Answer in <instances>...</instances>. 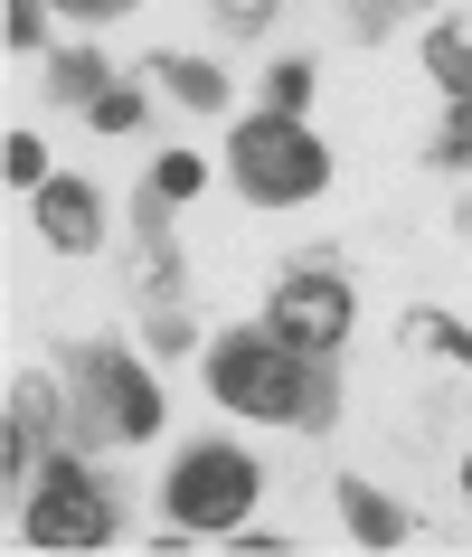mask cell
<instances>
[{"instance_id": "8fae6325", "label": "cell", "mask_w": 472, "mask_h": 557, "mask_svg": "<svg viewBox=\"0 0 472 557\" xmlns=\"http://www.w3.org/2000/svg\"><path fill=\"white\" fill-rule=\"evenodd\" d=\"M104 86H114L104 48H66V58H48V95H58V104H76V114H86V104H95Z\"/></svg>"}, {"instance_id": "7c38bea8", "label": "cell", "mask_w": 472, "mask_h": 557, "mask_svg": "<svg viewBox=\"0 0 472 557\" xmlns=\"http://www.w3.org/2000/svg\"><path fill=\"white\" fill-rule=\"evenodd\" d=\"M397 341H407V350L454 359V369H472V331L454 322V312H407V322H397Z\"/></svg>"}, {"instance_id": "5b68a950", "label": "cell", "mask_w": 472, "mask_h": 557, "mask_svg": "<svg viewBox=\"0 0 472 557\" xmlns=\"http://www.w3.org/2000/svg\"><path fill=\"white\" fill-rule=\"evenodd\" d=\"M256 492H265V472L246 463L236 444H189L171 463V482H161V510H171L179 529H246Z\"/></svg>"}, {"instance_id": "52a82bcc", "label": "cell", "mask_w": 472, "mask_h": 557, "mask_svg": "<svg viewBox=\"0 0 472 557\" xmlns=\"http://www.w3.org/2000/svg\"><path fill=\"white\" fill-rule=\"evenodd\" d=\"M29 218H38V236H48L58 256H95V246H104V199H95V180H38Z\"/></svg>"}, {"instance_id": "7a4b0ae2", "label": "cell", "mask_w": 472, "mask_h": 557, "mask_svg": "<svg viewBox=\"0 0 472 557\" xmlns=\"http://www.w3.org/2000/svg\"><path fill=\"white\" fill-rule=\"evenodd\" d=\"M227 171H236V189L256 208H302V199H322L331 189V151H322V133L302 114H246L227 133Z\"/></svg>"}, {"instance_id": "6da1fadb", "label": "cell", "mask_w": 472, "mask_h": 557, "mask_svg": "<svg viewBox=\"0 0 472 557\" xmlns=\"http://www.w3.org/2000/svg\"><path fill=\"white\" fill-rule=\"evenodd\" d=\"M208 397L227 416H256V425H302V435H331L340 425V397H331V359L274 341V331H227L208 350Z\"/></svg>"}, {"instance_id": "3957f363", "label": "cell", "mask_w": 472, "mask_h": 557, "mask_svg": "<svg viewBox=\"0 0 472 557\" xmlns=\"http://www.w3.org/2000/svg\"><path fill=\"white\" fill-rule=\"evenodd\" d=\"M76 435L86 444H151L161 435V387L114 341H86L76 350Z\"/></svg>"}, {"instance_id": "5bb4252c", "label": "cell", "mask_w": 472, "mask_h": 557, "mask_svg": "<svg viewBox=\"0 0 472 557\" xmlns=\"http://www.w3.org/2000/svg\"><path fill=\"white\" fill-rule=\"evenodd\" d=\"M48 20H58V0H0V38L29 58V48H48Z\"/></svg>"}, {"instance_id": "4fadbf2b", "label": "cell", "mask_w": 472, "mask_h": 557, "mask_svg": "<svg viewBox=\"0 0 472 557\" xmlns=\"http://www.w3.org/2000/svg\"><path fill=\"white\" fill-rule=\"evenodd\" d=\"M425 76L444 86V104H472V38L463 29H435V38H425Z\"/></svg>"}, {"instance_id": "603a6c76", "label": "cell", "mask_w": 472, "mask_h": 557, "mask_svg": "<svg viewBox=\"0 0 472 557\" xmlns=\"http://www.w3.org/2000/svg\"><path fill=\"white\" fill-rule=\"evenodd\" d=\"M387 10H425V0H369V10H359V38H378V20Z\"/></svg>"}, {"instance_id": "44dd1931", "label": "cell", "mask_w": 472, "mask_h": 557, "mask_svg": "<svg viewBox=\"0 0 472 557\" xmlns=\"http://www.w3.org/2000/svg\"><path fill=\"white\" fill-rule=\"evenodd\" d=\"M274 10H284V0H218V29H236V38H246V29H265Z\"/></svg>"}, {"instance_id": "ac0fdd59", "label": "cell", "mask_w": 472, "mask_h": 557, "mask_svg": "<svg viewBox=\"0 0 472 557\" xmlns=\"http://www.w3.org/2000/svg\"><path fill=\"white\" fill-rule=\"evenodd\" d=\"M86 123H95V133H142V86H104L86 104Z\"/></svg>"}, {"instance_id": "9a60e30c", "label": "cell", "mask_w": 472, "mask_h": 557, "mask_svg": "<svg viewBox=\"0 0 472 557\" xmlns=\"http://www.w3.org/2000/svg\"><path fill=\"white\" fill-rule=\"evenodd\" d=\"M199 180H208V161L199 151H161V161H151V199H199Z\"/></svg>"}, {"instance_id": "ba28073f", "label": "cell", "mask_w": 472, "mask_h": 557, "mask_svg": "<svg viewBox=\"0 0 472 557\" xmlns=\"http://www.w3.org/2000/svg\"><path fill=\"white\" fill-rule=\"evenodd\" d=\"M48 425H58V387L20 379V387H10V425H0V472H10V482L48 463Z\"/></svg>"}, {"instance_id": "cb8c5ba5", "label": "cell", "mask_w": 472, "mask_h": 557, "mask_svg": "<svg viewBox=\"0 0 472 557\" xmlns=\"http://www.w3.org/2000/svg\"><path fill=\"white\" fill-rule=\"evenodd\" d=\"M463 492H472V463H463Z\"/></svg>"}, {"instance_id": "d4e9b609", "label": "cell", "mask_w": 472, "mask_h": 557, "mask_svg": "<svg viewBox=\"0 0 472 557\" xmlns=\"http://www.w3.org/2000/svg\"><path fill=\"white\" fill-rule=\"evenodd\" d=\"M463 236H472V208H463Z\"/></svg>"}, {"instance_id": "7402d4cb", "label": "cell", "mask_w": 472, "mask_h": 557, "mask_svg": "<svg viewBox=\"0 0 472 557\" xmlns=\"http://www.w3.org/2000/svg\"><path fill=\"white\" fill-rule=\"evenodd\" d=\"M66 20H86V29H104V20H123V10H133V0H58Z\"/></svg>"}, {"instance_id": "9c48e42d", "label": "cell", "mask_w": 472, "mask_h": 557, "mask_svg": "<svg viewBox=\"0 0 472 557\" xmlns=\"http://www.w3.org/2000/svg\"><path fill=\"white\" fill-rule=\"evenodd\" d=\"M340 520H350L359 548H407L415 539V510H397V500H387L378 482H359V472H340Z\"/></svg>"}, {"instance_id": "277c9868", "label": "cell", "mask_w": 472, "mask_h": 557, "mask_svg": "<svg viewBox=\"0 0 472 557\" xmlns=\"http://www.w3.org/2000/svg\"><path fill=\"white\" fill-rule=\"evenodd\" d=\"M20 539H29V548H114L123 510H114V492H104L76 454H48L29 510H20Z\"/></svg>"}, {"instance_id": "ffe728a7", "label": "cell", "mask_w": 472, "mask_h": 557, "mask_svg": "<svg viewBox=\"0 0 472 557\" xmlns=\"http://www.w3.org/2000/svg\"><path fill=\"white\" fill-rule=\"evenodd\" d=\"M142 341H151L161 359H179L189 341H199V331H189V312H179V302H151V312H142Z\"/></svg>"}, {"instance_id": "2e32d148", "label": "cell", "mask_w": 472, "mask_h": 557, "mask_svg": "<svg viewBox=\"0 0 472 557\" xmlns=\"http://www.w3.org/2000/svg\"><path fill=\"white\" fill-rule=\"evenodd\" d=\"M425 161H435V171H472V104H454V114L435 123V143H425Z\"/></svg>"}, {"instance_id": "e0dca14e", "label": "cell", "mask_w": 472, "mask_h": 557, "mask_svg": "<svg viewBox=\"0 0 472 557\" xmlns=\"http://www.w3.org/2000/svg\"><path fill=\"white\" fill-rule=\"evenodd\" d=\"M0 171H10V189H38V180H58V171H48V143H38V133H10V143H0Z\"/></svg>"}, {"instance_id": "30bf717a", "label": "cell", "mask_w": 472, "mask_h": 557, "mask_svg": "<svg viewBox=\"0 0 472 557\" xmlns=\"http://www.w3.org/2000/svg\"><path fill=\"white\" fill-rule=\"evenodd\" d=\"M151 86H171L189 114H218V104H227V76L208 58H151Z\"/></svg>"}, {"instance_id": "d6986e66", "label": "cell", "mask_w": 472, "mask_h": 557, "mask_svg": "<svg viewBox=\"0 0 472 557\" xmlns=\"http://www.w3.org/2000/svg\"><path fill=\"white\" fill-rule=\"evenodd\" d=\"M265 104H274V114H302V104H312V66H302V58H274L265 66Z\"/></svg>"}, {"instance_id": "8992f818", "label": "cell", "mask_w": 472, "mask_h": 557, "mask_svg": "<svg viewBox=\"0 0 472 557\" xmlns=\"http://www.w3.org/2000/svg\"><path fill=\"white\" fill-rule=\"evenodd\" d=\"M350 274L340 264H294L284 284L265 294V331L274 341H294V350H312V359H331L340 341H350Z\"/></svg>"}]
</instances>
